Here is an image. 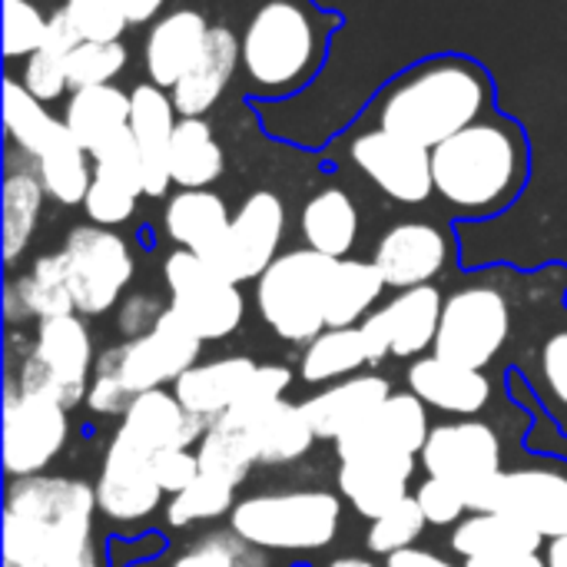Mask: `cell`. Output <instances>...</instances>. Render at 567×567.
Wrapping results in <instances>:
<instances>
[{
	"label": "cell",
	"instance_id": "obj_1",
	"mask_svg": "<svg viewBox=\"0 0 567 567\" xmlns=\"http://www.w3.org/2000/svg\"><path fill=\"white\" fill-rule=\"evenodd\" d=\"M96 508V488L80 478H13L3 502V565L100 567L93 548Z\"/></svg>",
	"mask_w": 567,
	"mask_h": 567
},
{
	"label": "cell",
	"instance_id": "obj_2",
	"mask_svg": "<svg viewBox=\"0 0 567 567\" xmlns=\"http://www.w3.org/2000/svg\"><path fill=\"white\" fill-rule=\"evenodd\" d=\"M492 106L488 73L465 56H435L395 76L375 100V126L425 150L442 146Z\"/></svg>",
	"mask_w": 567,
	"mask_h": 567
},
{
	"label": "cell",
	"instance_id": "obj_3",
	"mask_svg": "<svg viewBox=\"0 0 567 567\" xmlns=\"http://www.w3.org/2000/svg\"><path fill=\"white\" fill-rule=\"evenodd\" d=\"M435 193L462 216H492L515 203L528 179V143L518 123L492 116L432 150Z\"/></svg>",
	"mask_w": 567,
	"mask_h": 567
},
{
	"label": "cell",
	"instance_id": "obj_4",
	"mask_svg": "<svg viewBox=\"0 0 567 567\" xmlns=\"http://www.w3.org/2000/svg\"><path fill=\"white\" fill-rule=\"evenodd\" d=\"M246 80L269 96H286L306 86L322 63L319 20L299 0H266L239 40Z\"/></svg>",
	"mask_w": 567,
	"mask_h": 567
},
{
	"label": "cell",
	"instance_id": "obj_5",
	"mask_svg": "<svg viewBox=\"0 0 567 567\" xmlns=\"http://www.w3.org/2000/svg\"><path fill=\"white\" fill-rule=\"evenodd\" d=\"M339 259L316 249H292L276 256V262L256 279V306L262 322L292 346H309L322 336L329 282Z\"/></svg>",
	"mask_w": 567,
	"mask_h": 567
},
{
	"label": "cell",
	"instance_id": "obj_6",
	"mask_svg": "<svg viewBox=\"0 0 567 567\" xmlns=\"http://www.w3.org/2000/svg\"><path fill=\"white\" fill-rule=\"evenodd\" d=\"M342 502L332 492H272L236 502L233 535L269 551H319L339 535Z\"/></svg>",
	"mask_w": 567,
	"mask_h": 567
},
{
	"label": "cell",
	"instance_id": "obj_7",
	"mask_svg": "<svg viewBox=\"0 0 567 567\" xmlns=\"http://www.w3.org/2000/svg\"><path fill=\"white\" fill-rule=\"evenodd\" d=\"M93 336L86 322L73 316L43 319L37 326L33 346L27 349L17 375L10 382L27 395L53 399L66 409L86 402L90 369H93Z\"/></svg>",
	"mask_w": 567,
	"mask_h": 567
},
{
	"label": "cell",
	"instance_id": "obj_8",
	"mask_svg": "<svg viewBox=\"0 0 567 567\" xmlns=\"http://www.w3.org/2000/svg\"><path fill=\"white\" fill-rule=\"evenodd\" d=\"M199 349L203 339L173 309H163L150 332L103 352L93 365V375L116 382L130 399H136L189 372L199 359Z\"/></svg>",
	"mask_w": 567,
	"mask_h": 567
},
{
	"label": "cell",
	"instance_id": "obj_9",
	"mask_svg": "<svg viewBox=\"0 0 567 567\" xmlns=\"http://www.w3.org/2000/svg\"><path fill=\"white\" fill-rule=\"evenodd\" d=\"M163 276L169 286V309L203 339L219 342L229 339L243 316L246 299L236 282H229L219 269H213L203 256L189 249H176L163 262Z\"/></svg>",
	"mask_w": 567,
	"mask_h": 567
},
{
	"label": "cell",
	"instance_id": "obj_10",
	"mask_svg": "<svg viewBox=\"0 0 567 567\" xmlns=\"http://www.w3.org/2000/svg\"><path fill=\"white\" fill-rule=\"evenodd\" d=\"M512 336V306L495 286H465L445 299L435 355L485 369Z\"/></svg>",
	"mask_w": 567,
	"mask_h": 567
},
{
	"label": "cell",
	"instance_id": "obj_11",
	"mask_svg": "<svg viewBox=\"0 0 567 567\" xmlns=\"http://www.w3.org/2000/svg\"><path fill=\"white\" fill-rule=\"evenodd\" d=\"M70 292L80 316L110 312L133 279V256L123 236L106 226H76L63 243Z\"/></svg>",
	"mask_w": 567,
	"mask_h": 567
},
{
	"label": "cell",
	"instance_id": "obj_12",
	"mask_svg": "<svg viewBox=\"0 0 567 567\" xmlns=\"http://www.w3.org/2000/svg\"><path fill=\"white\" fill-rule=\"evenodd\" d=\"M70 439V409L43 399L27 395L7 379L3 395V468L10 478L40 475L66 445Z\"/></svg>",
	"mask_w": 567,
	"mask_h": 567
},
{
	"label": "cell",
	"instance_id": "obj_13",
	"mask_svg": "<svg viewBox=\"0 0 567 567\" xmlns=\"http://www.w3.org/2000/svg\"><path fill=\"white\" fill-rule=\"evenodd\" d=\"M472 512H498L525 522L542 538L567 535V475L558 468L498 472L488 485L468 495Z\"/></svg>",
	"mask_w": 567,
	"mask_h": 567
},
{
	"label": "cell",
	"instance_id": "obj_14",
	"mask_svg": "<svg viewBox=\"0 0 567 567\" xmlns=\"http://www.w3.org/2000/svg\"><path fill=\"white\" fill-rule=\"evenodd\" d=\"M282 233H286L282 199L272 189H256L252 196H246L223 243L206 256V262L236 286L252 282L276 262Z\"/></svg>",
	"mask_w": 567,
	"mask_h": 567
},
{
	"label": "cell",
	"instance_id": "obj_15",
	"mask_svg": "<svg viewBox=\"0 0 567 567\" xmlns=\"http://www.w3.org/2000/svg\"><path fill=\"white\" fill-rule=\"evenodd\" d=\"M352 163L372 179L389 199L419 206L435 193L432 179V150L395 136L389 130H362L349 146Z\"/></svg>",
	"mask_w": 567,
	"mask_h": 567
},
{
	"label": "cell",
	"instance_id": "obj_16",
	"mask_svg": "<svg viewBox=\"0 0 567 567\" xmlns=\"http://www.w3.org/2000/svg\"><path fill=\"white\" fill-rule=\"evenodd\" d=\"M422 465L432 478L452 482L455 488L478 492L488 485L502 468V442L492 425L485 422H452L432 429L425 449H422Z\"/></svg>",
	"mask_w": 567,
	"mask_h": 567
},
{
	"label": "cell",
	"instance_id": "obj_17",
	"mask_svg": "<svg viewBox=\"0 0 567 567\" xmlns=\"http://www.w3.org/2000/svg\"><path fill=\"white\" fill-rule=\"evenodd\" d=\"M150 458L143 449L126 442L123 435H113L103 468L96 478V505L113 522H146L163 498V488L153 478Z\"/></svg>",
	"mask_w": 567,
	"mask_h": 567
},
{
	"label": "cell",
	"instance_id": "obj_18",
	"mask_svg": "<svg viewBox=\"0 0 567 567\" xmlns=\"http://www.w3.org/2000/svg\"><path fill=\"white\" fill-rule=\"evenodd\" d=\"M425 402L415 392H392L362 425L336 439L339 462L362 455V452H402V455H422L432 429L425 415Z\"/></svg>",
	"mask_w": 567,
	"mask_h": 567
},
{
	"label": "cell",
	"instance_id": "obj_19",
	"mask_svg": "<svg viewBox=\"0 0 567 567\" xmlns=\"http://www.w3.org/2000/svg\"><path fill=\"white\" fill-rule=\"evenodd\" d=\"M412 475H415V455L362 452V455L339 462L336 485L362 518L375 522L409 498Z\"/></svg>",
	"mask_w": 567,
	"mask_h": 567
},
{
	"label": "cell",
	"instance_id": "obj_20",
	"mask_svg": "<svg viewBox=\"0 0 567 567\" xmlns=\"http://www.w3.org/2000/svg\"><path fill=\"white\" fill-rule=\"evenodd\" d=\"M372 262L385 276V286L399 292L429 286L449 262V239L432 223H399L379 239Z\"/></svg>",
	"mask_w": 567,
	"mask_h": 567
},
{
	"label": "cell",
	"instance_id": "obj_21",
	"mask_svg": "<svg viewBox=\"0 0 567 567\" xmlns=\"http://www.w3.org/2000/svg\"><path fill=\"white\" fill-rule=\"evenodd\" d=\"M133 110H130V133L140 146L143 156V193L159 199L169 186V146L176 133V106L173 96H166L163 86L156 83H140L130 93Z\"/></svg>",
	"mask_w": 567,
	"mask_h": 567
},
{
	"label": "cell",
	"instance_id": "obj_22",
	"mask_svg": "<svg viewBox=\"0 0 567 567\" xmlns=\"http://www.w3.org/2000/svg\"><path fill=\"white\" fill-rule=\"evenodd\" d=\"M203 432L206 422L186 412L176 392L166 389L136 395L116 429V435H123L146 455H156L163 449H189L196 439H203Z\"/></svg>",
	"mask_w": 567,
	"mask_h": 567
},
{
	"label": "cell",
	"instance_id": "obj_23",
	"mask_svg": "<svg viewBox=\"0 0 567 567\" xmlns=\"http://www.w3.org/2000/svg\"><path fill=\"white\" fill-rule=\"evenodd\" d=\"M409 389L435 412L445 415H478L492 402V382L482 369L449 362L442 355H425L409 369Z\"/></svg>",
	"mask_w": 567,
	"mask_h": 567
},
{
	"label": "cell",
	"instance_id": "obj_24",
	"mask_svg": "<svg viewBox=\"0 0 567 567\" xmlns=\"http://www.w3.org/2000/svg\"><path fill=\"white\" fill-rule=\"evenodd\" d=\"M206 37H209V20L199 10L183 7L159 17L146 33V50H143L150 83L173 90L203 53Z\"/></svg>",
	"mask_w": 567,
	"mask_h": 567
},
{
	"label": "cell",
	"instance_id": "obj_25",
	"mask_svg": "<svg viewBox=\"0 0 567 567\" xmlns=\"http://www.w3.org/2000/svg\"><path fill=\"white\" fill-rule=\"evenodd\" d=\"M236 66H239V40H236V33L229 27H223V23H213L203 53L183 73V80L169 90L176 113L179 116L209 113L219 103L223 90L229 86Z\"/></svg>",
	"mask_w": 567,
	"mask_h": 567
},
{
	"label": "cell",
	"instance_id": "obj_26",
	"mask_svg": "<svg viewBox=\"0 0 567 567\" xmlns=\"http://www.w3.org/2000/svg\"><path fill=\"white\" fill-rule=\"evenodd\" d=\"M389 395H392V385L382 375H349L346 382H336L322 389L319 395L306 399L302 409L316 435L336 442L355 425H362Z\"/></svg>",
	"mask_w": 567,
	"mask_h": 567
},
{
	"label": "cell",
	"instance_id": "obj_27",
	"mask_svg": "<svg viewBox=\"0 0 567 567\" xmlns=\"http://www.w3.org/2000/svg\"><path fill=\"white\" fill-rule=\"evenodd\" d=\"M256 369L259 365L249 355L196 362L189 372H183L173 382V392H176V399L183 402L186 412H193L196 419H203L209 425V422H216L219 415H226L233 409V402L239 399V392L246 389V382L252 379Z\"/></svg>",
	"mask_w": 567,
	"mask_h": 567
},
{
	"label": "cell",
	"instance_id": "obj_28",
	"mask_svg": "<svg viewBox=\"0 0 567 567\" xmlns=\"http://www.w3.org/2000/svg\"><path fill=\"white\" fill-rule=\"evenodd\" d=\"M442 309H445V296L432 282L415 286V289H402L392 302L375 309L379 319L385 322L392 355L395 359H415L425 349H435Z\"/></svg>",
	"mask_w": 567,
	"mask_h": 567
},
{
	"label": "cell",
	"instance_id": "obj_29",
	"mask_svg": "<svg viewBox=\"0 0 567 567\" xmlns=\"http://www.w3.org/2000/svg\"><path fill=\"white\" fill-rule=\"evenodd\" d=\"M229 223H233L229 206L213 189H179L163 213L166 236L179 249H189L203 259L223 243Z\"/></svg>",
	"mask_w": 567,
	"mask_h": 567
},
{
	"label": "cell",
	"instance_id": "obj_30",
	"mask_svg": "<svg viewBox=\"0 0 567 567\" xmlns=\"http://www.w3.org/2000/svg\"><path fill=\"white\" fill-rule=\"evenodd\" d=\"M7 319H56V316H73V292H70V272H66V256L50 252L33 262V269L7 286Z\"/></svg>",
	"mask_w": 567,
	"mask_h": 567
},
{
	"label": "cell",
	"instance_id": "obj_31",
	"mask_svg": "<svg viewBox=\"0 0 567 567\" xmlns=\"http://www.w3.org/2000/svg\"><path fill=\"white\" fill-rule=\"evenodd\" d=\"M130 110H133V100L120 86H113V83L86 86V90L70 93L63 123H66L70 136L93 156L96 146H103L110 136H116L120 130L130 126Z\"/></svg>",
	"mask_w": 567,
	"mask_h": 567
},
{
	"label": "cell",
	"instance_id": "obj_32",
	"mask_svg": "<svg viewBox=\"0 0 567 567\" xmlns=\"http://www.w3.org/2000/svg\"><path fill=\"white\" fill-rule=\"evenodd\" d=\"M299 226H302V239L309 249L329 259H349L359 239V209L346 189L329 186V189H319L302 206Z\"/></svg>",
	"mask_w": 567,
	"mask_h": 567
},
{
	"label": "cell",
	"instance_id": "obj_33",
	"mask_svg": "<svg viewBox=\"0 0 567 567\" xmlns=\"http://www.w3.org/2000/svg\"><path fill=\"white\" fill-rule=\"evenodd\" d=\"M226 169V153L203 116H179L169 146V176L179 189H209Z\"/></svg>",
	"mask_w": 567,
	"mask_h": 567
},
{
	"label": "cell",
	"instance_id": "obj_34",
	"mask_svg": "<svg viewBox=\"0 0 567 567\" xmlns=\"http://www.w3.org/2000/svg\"><path fill=\"white\" fill-rule=\"evenodd\" d=\"M542 535L525 522L498 512H472L452 532V551L458 558H485V555H525L542 548Z\"/></svg>",
	"mask_w": 567,
	"mask_h": 567
},
{
	"label": "cell",
	"instance_id": "obj_35",
	"mask_svg": "<svg viewBox=\"0 0 567 567\" xmlns=\"http://www.w3.org/2000/svg\"><path fill=\"white\" fill-rule=\"evenodd\" d=\"M385 292V276L375 262L365 259H339L329 299H326V326L329 329H355L362 326L375 309V302Z\"/></svg>",
	"mask_w": 567,
	"mask_h": 567
},
{
	"label": "cell",
	"instance_id": "obj_36",
	"mask_svg": "<svg viewBox=\"0 0 567 567\" xmlns=\"http://www.w3.org/2000/svg\"><path fill=\"white\" fill-rule=\"evenodd\" d=\"M80 40L83 37L76 33L70 13L56 10L50 17V27H47L43 40H40V47L27 56L23 80H20L40 103H53V100H60L70 90L66 66H70V53L76 50Z\"/></svg>",
	"mask_w": 567,
	"mask_h": 567
},
{
	"label": "cell",
	"instance_id": "obj_37",
	"mask_svg": "<svg viewBox=\"0 0 567 567\" xmlns=\"http://www.w3.org/2000/svg\"><path fill=\"white\" fill-rule=\"evenodd\" d=\"M33 163H37V176L47 196H53L63 206H80L86 199L90 183H93V156L70 136L63 120L53 140L47 143V150Z\"/></svg>",
	"mask_w": 567,
	"mask_h": 567
},
{
	"label": "cell",
	"instance_id": "obj_38",
	"mask_svg": "<svg viewBox=\"0 0 567 567\" xmlns=\"http://www.w3.org/2000/svg\"><path fill=\"white\" fill-rule=\"evenodd\" d=\"M249 439H252L259 465H289V462H299L316 445L319 435H316L302 402L292 405L282 399L259 422H252Z\"/></svg>",
	"mask_w": 567,
	"mask_h": 567
},
{
	"label": "cell",
	"instance_id": "obj_39",
	"mask_svg": "<svg viewBox=\"0 0 567 567\" xmlns=\"http://www.w3.org/2000/svg\"><path fill=\"white\" fill-rule=\"evenodd\" d=\"M43 183L37 176V169H17L13 163L7 166V179H3V259L7 266L17 262V256L27 249L40 209H43Z\"/></svg>",
	"mask_w": 567,
	"mask_h": 567
},
{
	"label": "cell",
	"instance_id": "obj_40",
	"mask_svg": "<svg viewBox=\"0 0 567 567\" xmlns=\"http://www.w3.org/2000/svg\"><path fill=\"white\" fill-rule=\"evenodd\" d=\"M196 458H199V468L206 478H219L233 488L249 478L252 465H259L249 432L236 429L226 419H216L206 425L199 449H196Z\"/></svg>",
	"mask_w": 567,
	"mask_h": 567
},
{
	"label": "cell",
	"instance_id": "obj_41",
	"mask_svg": "<svg viewBox=\"0 0 567 567\" xmlns=\"http://www.w3.org/2000/svg\"><path fill=\"white\" fill-rule=\"evenodd\" d=\"M362 365H369V359H365V342H362L359 326L355 329H326L322 336H316L306 346L299 375L306 385H319V382L349 379Z\"/></svg>",
	"mask_w": 567,
	"mask_h": 567
},
{
	"label": "cell",
	"instance_id": "obj_42",
	"mask_svg": "<svg viewBox=\"0 0 567 567\" xmlns=\"http://www.w3.org/2000/svg\"><path fill=\"white\" fill-rule=\"evenodd\" d=\"M3 126H7V136L13 140V146L37 159L47 150V143L53 140L60 120H53L47 113V103H40L23 83L7 80L3 83Z\"/></svg>",
	"mask_w": 567,
	"mask_h": 567
},
{
	"label": "cell",
	"instance_id": "obj_43",
	"mask_svg": "<svg viewBox=\"0 0 567 567\" xmlns=\"http://www.w3.org/2000/svg\"><path fill=\"white\" fill-rule=\"evenodd\" d=\"M233 508H236V488L219 482V478L199 475L186 492L169 498L166 522L173 528H186V525H196V522H216L223 515H233Z\"/></svg>",
	"mask_w": 567,
	"mask_h": 567
},
{
	"label": "cell",
	"instance_id": "obj_44",
	"mask_svg": "<svg viewBox=\"0 0 567 567\" xmlns=\"http://www.w3.org/2000/svg\"><path fill=\"white\" fill-rule=\"evenodd\" d=\"M289 385H292V372L286 365H259L252 372V379L246 382V389L239 392V399L233 402V409L219 419L249 432L252 422H259L272 405H279L286 399Z\"/></svg>",
	"mask_w": 567,
	"mask_h": 567
},
{
	"label": "cell",
	"instance_id": "obj_45",
	"mask_svg": "<svg viewBox=\"0 0 567 567\" xmlns=\"http://www.w3.org/2000/svg\"><path fill=\"white\" fill-rule=\"evenodd\" d=\"M123 66H126V47L120 40H80L66 66L70 93L86 86H106L123 73Z\"/></svg>",
	"mask_w": 567,
	"mask_h": 567
},
{
	"label": "cell",
	"instance_id": "obj_46",
	"mask_svg": "<svg viewBox=\"0 0 567 567\" xmlns=\"http://www.w3.org/2000/svg\"><path fill=\"white\" fill-rule=\"evenodd\" d=\"M425 515L415 502V495H409L405 502H399L392 512H385L382 518L369 522V535H365V545L372 555H399L405 548H415V542L422 538L425 532Z\"/></svg>",
	"mask_w": 567,
	"mask_h": 567
},
{
	"label": "cell",
	"instance_id": "obj_47",
	"mask_svg": "<svg viewBox=\"0 0 567 567\" xmlns=\"http://www.w3.org/2000/svg\"><path fill=\"white\" fill-rule=\"evenodd\" d=\"M50 27V17L33 3V0H3V53L13 56H30L43 33Z\"/></svg>",
	"mask_w": 567,
	"mask_h": 567
},
{
	"label": "cell",
	"instance_id": "obj_48",
	"mask_svg": "<svg viewBox=\"0 0 567 567\" xmlns=\"http://www.w3.org/2000/svg\"><path fill=\"white\" fill-rule=\"evenodd\" d=\"M63 10L83 40H120L130 27L126 0H66Z\"/></svg>",
	"mask_w": 567,
	"mask_h": 567
},
{
	"label": "cell",
	"instance_id": "obj_49",
	"mask_svg": "<svg viewBox=\"0 0 567 567\" xmlns=\"http://www.w3.org/2000/svg\"><path fill=\"white\" fill-rule=\"evenodd\" d=\"M136 199H140V193H133V189H126L120 183H110L103 176H93L90 193L83 199V209L93 219V226L113 229V226H120V223H126L133 216Z\"/></svg>",
	"mask_w": 567,
	"mask_h": 567
},
{
	"label": "cell",
	"instance_id": "obj_50",
	"mask_svg": "<svg viewBox=\"0 0 567 567\" xmlns=\"http://www.w3.org/2000/svg\"><path fill=\"white\" fill-rule=\"evenodd\" d=\"M415 502H419L425 522H429V525H439V528L458 525V522L468 518V512H472L462 488H455L452 482L432 478V475L415 488Z\"/></svg>",
	"mask_w": 567,
	"mask_h": 567
},
{
	"label": "cell",
	"instance_id": "obj_51",
	"mask_svg": "<svg viewBox=\"0 0 567 567\" xmlns=\"http://www.w3.org/2000/svg\"><path fill=\"white\" fill-rule=\"evenodd\" d=\"M150 468H153V478H156V485L163 488V495H179V492H186L199 475H203V468H199V458L189 452V449H163V452H156L153 458H150Z\"/></svg>",
	"mask_w": 567,
	"mask_h": 567
},
{
	"label": "cell",
	"instance_id": "obj_52",
	"mask_svg": "<svg viewBox=\"0 0 567 567\" xmlns=\"http://www.w3.org/2000/svg\"><path fill=\"white\" fill-rule=\"evenodd\" d=\"M239 561H243V538L206 535L186 555H179L173 567H239Z\"/></svg>",
	"mask_w": 567,
	"mask_h": 567
},
{
	"label": "cell",
	"instance_id": "obj_53",
	"mask_svg": "<svg viewBox=\"0 0 567 567\" xmlns=\"http://www.w3.org/2000/svg\"><path fill=\"white\" fill-rule=\"evenodd\" d=\"M542 379L551 399L567 409V332H555L542 349Z\"/></svg>",
	"mask_w": 567,
	"mask_h": 567
},
{
	"label": "cell",
	"instance_id": "obj_54",
	"mask_svg": "<svg viewBox=\"0 0 567 567\" xmlns=\"http://www.w3.org/2000/svg\"><path fill=\"white\" fill-rule=\"evenodd\" d=\"M163 316V309L150 299V296H140V299H130L123 316H120V329L130 332V336H143L156 326V319Z\"/></svg>",
	"mask_w": 567,
	"mask_h": 567
},
{
	"label": "cell",
	"instance_id": "obj_55",
	"mask_svg": "<svg viewBox=\"0 0 567 567\" xmlns=\"http://www.w3.org/2000/svg\"><path fill=\"white\" fill-rule=\"evenodd\" d=\"M359 332H362V342H365V359H369V365H379V362H385V359L392 355V342H389V332H385V322L379 319V312H372V316L359 326Z\"/></svg>",
	"mask_w": 567,
	"mask_h": 567
},
{
	"label": "cell",
	"instance_id": "obj_56",
	"mask_svg": "<svg viewBox=\"0 0 567 567\" xmlns=\"http://www.w3.org/2000/svg\"><path fill=\"white\" fill-rule=\"evenodd\" d=\"M385 567H465V565H455V561H449V558H442V555H435V551H425V548H405V551L392 555Z\"/></svg>",
	"mask_w": 567,
	"mask_h": 567
},
{
	"label": "cell",
	"instance_id": "obj_57",
	"mask_svg": "<svg viewBox=\"0 0 567 567\" xmlns=\"http://www.w3.org/2000/svg\"><path fill=\"white\" fill-rule=\"evenodd\" d=\"M465 567H548V561L538 558V551H525V555H485V558H468Z\"/></svg>",
	"mask_w": 567,
	"mask_h": 567
},
{
	"label": "cell",
	"instance_id": "obj_58",
	"mask_svg": "<svg viewBox=\"0 0 567 567\" xmlns=\"http://www.w3.org/2000/svg\"><path fill=\"white\" fill-rule=\"evenodd\" d=\"M166 0H126V17H130V27H136V23H150L156 13H159V7H163Z\"/></svg>",
	"mask_w": 567,
	"mask_h": 567
},
{
	"label": "cell",
	"instance_id": "obj_59",
	"mask_svg": "<svg viewBox=\"0 0 567 567\" xmlns=\"http://www.w3.org/2000/svg\"><path fill=\"white\" fill-rule=\"evenodd\" d=\"M548 567H567V535L565 538H555L548 545V555H545Z\"/></svg>",
	"mask_w": 567,
	"mask_h": 567
},
{
	"label": "cell",
	"instance_id": "obj_60",
	"mask_svg": "<svg viewBox=\"0 0 567 567\" xmlns=\"http://www.w3.org/2000/svg\"><path fill=\"white\" fill-rule=\"evenodd\" d=\"M326 567H379L375 561H365V558H336V561H329Z\"/></svg>",
	"mask_w": 567,
	"mask_h": 567
},
{
	"label": "cell",
	"instance_id": "obj_61",
	"mask_svg": "<svg viewBox=\"0 0 567 567\" xmlns=\"http://www.w3.org/2000/svg\"><path fill=\"white\" fill-rule=\"evenodd\" d=\"M3 567H10V565H3Z\"/></svg>",
	"mask_w": 567,
	"mask_h": 567
}]
</instances>
